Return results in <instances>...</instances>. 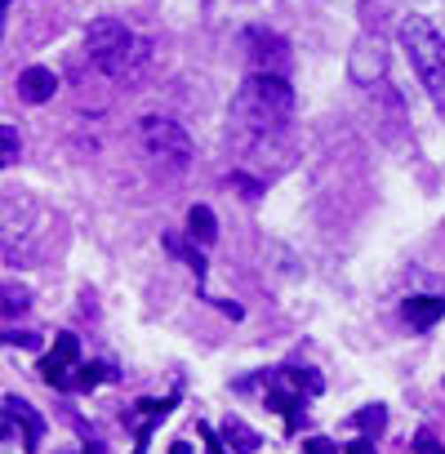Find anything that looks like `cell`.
Masks as SVG:
<instances>
[{
    "label": "cell",
    "instance_id": "cell-1",
    "mask_svg": "<svg viewBox=\"0 0 445 454\" xmlns=\"http://www.w3.org/2000/svg\"><path fill=\"white\" fill-rule=\"evenodd\" d=\"M290 116H294V90L281 72H250L232 98V125L250 143H268L285 134Z\"/></svg>",
    "mask_w": 445,
    "mask_h": 454
},
{
    "label": "cell",
    "instance_id": "cell-2",
    "mask_svg": "<svg viewBox=\"0 0 445 454\" xmlns=\"http://www.w3.org/2000/svg\"><path fill=\"white\" fill-rule=\"evenodd\" d=\"M401 50H405L418 85L436 103V112H445V36L432 27V19L405 14L401 19Z\"/></svg>",
    "mask_w": 445,
    "mask_h": 454
},
{
    "label": "cell",
    "instance_id": "cell-3",
    "mask_svg": "<svg viewBox=\"0 0 445 454\" xmlns=\"http://www.w3.org/2000/svg\"><path fill=\"white\" fill-rule=\"evenodd\" d=\"M85 54H90V63H94L103 76H112V81L129 76V72L138 67V59H143L134 32H129L125 23H116V19H94V23L85 27Z\"/></svg>",
    "mask_w": 445,
    "mask_h": 454
},
{
    "label": "cell",
    "instance_id": "cell-4",
    "mask_svg": "<svg viewBox=\"0 0 445 454\" xmlns=\"http://www.w3.org/2000/svg\"><path fill=\"white\" fill-rule=\"evenodd\" d=\"M143 147L156 165H169V169H187L191 165V138L178 121H165V116H143Z\"/></svg>",
    "mask_w": 445,
    "mask_h": 454
},
{
    "label": "cell",
    "instance_id": "cell-5",
    "mask_svg": "<svg viewBox=\"0 0 445 454\" xmlns=\"http://www.w3.org/2000/svg\"><path fill=\"white\" fill-rule=\"evenodd\" d=\"M36 370H41V379H45L50 387H63V392H67V387L76 383V370H81V339H76V334H59L54 348L41 356Z\"/></svg>",
    "mask_w": 445,
    "mask_h": 454
},
{
    "label": "cell",
    "instance_id": "cell-6",
    "mask_svg": "<svg viewBox=\"0 0 445 454\" xmlns=\"http://www.w3.org/2000/svg\"><path fill=\"white\" fill-rule=\"evenodd\" d=\"M5 441H23V450H41L45 441V419L23 396H5Z\"/></svg>",
    "mask_w": 445,
    "mask_h": 454
},
{
    "label": "cell",
    "instance_id": "cell-7",
    "mask_svg": "<svg viewBox=\"0 0 445 454\" xmlns=\"http://www.w3.org/2000/svg\"><path fill=\"white\" fill-rule=\"evenodd\" d=\"M246 45H250V59H254V72H281L290 67V54H285V41L277 32H263V27H250L246 32Z\"/></svg>",
    "mask_w": 445,
    "mask_h": 454
},
{
    "label": "cell",
    "instance_id": "cell-8",
    "mask_svg": "<svg viewBox=\"0 0 445 454\" xmlns=\"http://www.w3.org/2000/svg\"><path fill=\"white\" fill-rule=\"evenodd\" d=\"M54 90H59V76H54L50 67H27V72H19V98H23V103H50Z\"/></svg>",
    "mask_w": 445,
    "mask_h": 454
},
{
    "label": "cell",
    "instance_id": "cell-9",
    "mask_svg": "<svg viewBox=\"0 0 445 454\" xmlns=\"http://www.w3.org/2000/svg\"><path fill=\"white\" fill-rule=\"evenodd\" d=\"M441 317H445V299H436V294H414V299H405V321H410L414 330H432Z\"/></svg>",
    "mask_w": 445,
    "mask_h": 454
},
{
    "label": "cell",
    "instance_id": "cell-10",
    "mask_svg": "<svg viewBox=\"0 0 445 454\" xmlns=\"http://www.w3.org/2000/svg\"><path fill=\"white\" fill-rule=\"evenodd\" d=\"M218 436H222V445H232L237 454H254V450H259V441H263V436H259L246 419H237V414L222 419V432H218Z\"/></svg>",
    "mask_w": 445,
    "mask_h": 454
},
{
    "label": "cell",
    "instance_id": "cell-11",
    "mask_svg": "<svg viewBox=\"0 0 445 454\" xmlns=\"http://www.w3.org/2000/svg\"><path fill=\"white\" fill-rule=\"evenodd\" d=\"M187 232H191V241H200V246H214V241H218V218H214L209 205H191V209H187Z\"/></svg>",
    "mask_w": 445,
    "mask_h": 454
},
{
    "label": "cell",
    "instance_id": "cell-12",
    "mask_svg": "<svg viewBox=\"0 0 445 454\" xmlns=\"http://www.w3.org/2000/svg\"><path fill=\"white\" fill-rule=\"evenodd\" d=\"M116 379V370L107 365V361H81V370H76V383L72 387H81V392H90V387H98V383H112Z\"/></svg>",
    "mask_w": 445,
    "mask_h": 454
},
{
    "label": "cell",
    "instance_id": "cell-13",
    "mask_svg": "<svg viewBox=\"0 0 445 454\" xmlns=\"http://www.w3.org/2000/svg\"><path fill=\"white\" fill-rule=\"evenodd\" d=\"M165 250H169V254H178V259H183V263H187V268L196 272V281L205 277V254H200V250H191V246H183L178 237H165Z\"/></svg>",
    "mask_w": 445,
    "mask_h": 454
},
{
    "label": "cell",
    "instance_id": "cell-14",
    "mask_svg": "<svg viewBox=\"0 0 445 454\" xmlns=\"http://www.w3.org/2000/svg\"><path fill=\"white\" fill-rule=\"evenodd\" d=\"M285 374H290V383H294L303 396H316V392L325 387V383H321V374H316V370H308V365H290Z\"/></svg>",
    "mask_w": 445,
    "mask_h": 454
},
{
    "label": "cell",
    "instance_id": "cell-15",
    "mask_svg": "<svg viewBox=\"0 0 445 454\" xmlns=\"http://www.w3.org/2000/svg\"><path fill=\"white\" fill-rule=\"evenodd\" d=\"M0 147H5V156H0L5 165H14V160H19V129H14V125L0 129Z\"/></svg>",
    "mask_w": 445,
    "mask_h": 454
},
{
    "label": "cell",
    "instance_id": "cell-16",
    "mask_svg": "<svg viewBox=\"0 0 445 454\" xmlns=\"http://www.w3.org/2000/svg\"><path fill=\"white\" fill-rule=\"evenodd\" d=\"M352 423H356V427H374V432H379V427H383V405H365L361 414H352Z\"/></svg>",
    "mask_w": 445,
    "mask_h": 454
},
{
    "label": "cell",
    "instance_id": "cell-17",
    "mask_svg": "<svg viewBox=\"0 0 445 454\" xmlns=\"http://www.w3.org/2000/svg\"><path fill=\"white\" fill-rule=\"evenodd\" d=\"M414 454H445V445H436L432 432H418V436H414Z\"/></svg>",
    "mask_w": 445,
    "mask_h": 454
},
{
    "label": "cell",
    "instance_id": "cell-18",
    "mask_svg": "<svg viewBox=\"0 0 445 454\" xmlns=\"http://www.w3.org/2000/svg\"><path fill=\"white\" fill-rule=\"evenodd\" d=\"M303 454H339V445L325 441V436H308V441H303Z\"/></svg>",
    "mask_w": 445,
    "mask_h": 454
},
{
    "label": "cell",
    "instance_id": "cell-19",
    "mask_svg": "<svg viewBox=\"0 0 445 454\" xmlns=\"http://www.w3.org/2000/svg\"><path fill=\"white\" fill-rule=\"evenodd\" d=\"M23 308H27V290H14V286H10V290H5V312L14 317V312H23Z\"/></svg>",
    "mask_w": 445,
    "mask_h": 454
},
{
    "label": "cell",
    "instance_id": "cell-20",
    "mask_svg": "<svg viewBox=\"0 0 445 454\" xmlns=\"http://www.w3.org/2000/svg\"><path fill=\"white\" fill-rule=\"evenodd\" d=\"M196 432L205 436V454H222V441L214 436V427H209V423H196Z\"/></svg>",
    "mask_w": 445,
    "mask_h": 454
},
{
    "label": "cell",
    "instance_id": "cell-21",
    "mask_svg": "<svg viewBox=\"0 0 445 454\" xmlns=\"http://www.w3.org/2000/svg\"><path fill=\"white\" fill-rule=\"evenodd\" d=\"M347 454H374V436H361V441H352V445H347Z\"/></svg>",
    "mask_w": 445,
    "mask_h": 454
},
{
    "label": "cell",
    "instance_id": "cell-22",
    "mask_svg": "<svg viewBox=\"0 0 445 454\" xmlns=\"http://www.w3.org/2000/svg\"><path fill=\"white\" fill-rule=\"evenodd\" d=\"M5 343H19V348H36V334H14V330H10V334H5Z\"/></svg>",
    "mask_w": 445,
    "mask_h": 454
},
{
    "label": "cell",
    "instance_id": "cell-23",
    "mask_svg": "<svg viewBox=\"0 0 445 454\" xmlns=\"http://www.w3.org/2000/svg\"><path fill=\"white\" fill-rule=\"evenodd\" d=\"M169 454H191V445H187V441H174V445H169Z\"/></svg>",
    "mask_w": 445,
    "mask_h": 454
},
{
    "label": "cell",
    "instance_id": "cell-24",
    "mask_svg": "<svg viewBox=\"0 0 445 454\" xmlns=\"http://www.w3.org/2000/svg\"><path fill=\"white\" fill-rule=\"evenodd\" d=\"M10 5H14V0H5V10H10Z\"/></svg>",
    "mask_w": 445,
    "mask_h": 454
}]
</instances>
